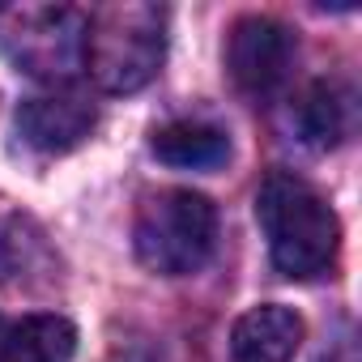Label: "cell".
<instances>
[{"mask_svg": "<svg viewBox=\"0 0 362 362\" xmlns=\"http://www.w3.org/2000/svg\"><path fill=\"white\" fill-rule=\"evenodd\" d=\"M94 124H98V111L77 90L35 94V98H22V107H18V132L26 136V145H35L43 153L77 149L94 132Z\"/></svg>", "mask_w": 362, "mask_h": 362, "instance_id": "obj_6", "label": "cell"}, {"mask_svg": "<svg viewBox=\"0 0 362 362\" xmlns=\"http://www.w3.org/2000/svg\"><path fill=\"white\" fill-rule=\"evenodd\" d=\"M294 60V35L273 22V18H243L230 30L226 43V64L239 90L247 94H269L286 81Z\"/></svg>", "mask_w": 362, "mask_h": 362, "instance_id": "obj_5", "label": "cell"}, {"mask_svg": "<svg viewBox=\"0 0 362 362\" xmlns=\"http://www.w3.org/2000/svg\"><path fill=\"white\" fill-rule=\"evenodd\" d=\"M298 345H303V320L281 303H260L243 311L230 328L235 362H290Z\"/></svg>", "mask_w": 362, "mask_h": 362, "instance_id": "obj_7", "label": "cell"}, {"mask_svg": "<svg viewBox=\"0 0 362 362\" xmlns=\"http://www.w3.org/2000/svg\"><path fill=\"white\" fill-rule=\"evenodd\" d=\"M5 332H9V324H5V315H0V341H5Z\"/></svg>", "mask_w": 362, "mask_h": 362, "instance_id": "obj_11", "label": "cell"}, {"mask_svg": "<svg viewBox=\"0 0 362 362\" xmlns=\"http://www.w3.org/2000/svg\"><path fill=\"white\" fill-rule=\"evenodd\" d=\"M166 56L162 9L153 5H107L86 22L81 64L107 94L141 90Z\"/></svg>", "mask_w": 362, "mask_h": 362, "instance_id": "obj_2", "label": "cell"}, {"mask_svg": "<svg viewBox=\"0 0 362 362\" xmlns=\"http://www.w3.org/2000/svg\"><path fill=\"white\" fill-rule=\"evenodd\" d=\"M298 124L311 145H320V149L341 145L354 132V94L341 81H315L298 107Z\"/></svg>", "mask_w": 362, "mask_h": 362, "instance_id": "obj_10", "label": "cell"}, {"mask_svg": "<svg viewBox=\"0 0 362 362\" xmlns=\"http://www.w3.org/2000/svg\"><path fill=\"white\" fill-rule=\"evenodd\" d=\"M153 153L166 166H184V170H214L230 158V136L218 124L205 119H175L153 132Z\"/></svg>", "mask_w": 362, "mask_h": 362, "instance_id": "obj_8", "label": "cell"}, {"mask_svg": "<svg viewBox=\"0 0 362 362\" xmlns=\"http://www.w3.org/2000/svg\"><path fill=\"white\" fill-rule=\"evenodd\" d=\"M9 35H18V47H13L18 69L60 81L81 64L86 18H77L73 9H30V13H13Z\"/></svg>", "mask_w": 362, "mask_h": 362, "instance_id": "obj_4", "label": "cell"}, {"mask_svg": "<svg viewBox=\"0 0 362 362\" xmlns=\"http://www.w3.org/2000/svg\"><path fill=\"white\" fill-rule=\"evenodd\" d=\"M214 243H218V209L209 197L192 188L153 192L136 209L132 247L149 273H162V277L197 273L209 260Z\"/></svg>", "mask_w": 362, "mask_h": 362, "instance_id": "obj_3", "label": "cell"}, {"mask_svg": "<svg viewBox=\"0 0 362 362\" xmlns=\"http://www.w3.org/2000/svg\"><path fill=\"white\" fill-rule=\"evenodd\" d=\"M256 218L269 239V256L277 273L315 277L332 264L341 243V222L307 179L273 170L256 192Z\"/></svg>", "mask_w": 362, "mask_h": 362, "instance_id": "obj_1", "label": "cell"}, {"mask_svg": "<svg viewBox=\"0 0 362 362\" xmlns=\"http://www.w3.org/2000/svg\"><path fill=\"white\" fill-rule=\"evenodd\" d=\"M77 328L64 315H26L0 341V362H69Z\"/></svg>", "mask_w": 362, "mask_h": 362, "instance_id": "obj_9", "label": "cell"}]
</instances>
